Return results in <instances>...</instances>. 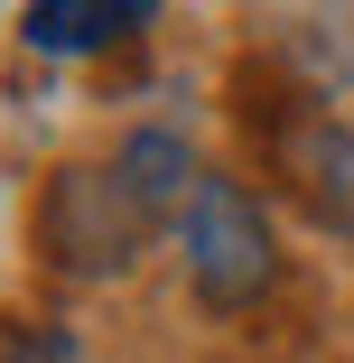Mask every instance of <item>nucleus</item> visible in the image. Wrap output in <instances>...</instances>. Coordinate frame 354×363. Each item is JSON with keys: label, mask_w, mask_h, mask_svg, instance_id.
Instances as JSON below:
<instances>
[{"label": "nucleus", "mask_w": 354, "mask_h": 363, "mask_svg": "<svg viewBox=\"0 0 354 363\" xmlns=\"http://www.w3.org/2000/svg\"><path fill=\"white\" fill-rule=\"evenodd\" d=\"M10 363H84V345H75V335H56V326H28V335L10 345Z\"/></svg>", "instance_id": "nucleus-6"}, {"label": "nucleus", "mask_w": 354, "mask_h": 363, "mask_svg": "<svg viewBox=\"0 0 354 363\" xmlns=\"http://www.w3.org/2000/svg\"><path fill=\"white\" fill-rule=\"evenodd\" d=\"M112 177H121V196L150 214V224H159V214H187V196L205 186V168L187 159V140H177V130H131V140H121V159H112Z\"/></svg>", "instance_id": "nucleus-3"}, {"label": "nucleus", "mask_w": 354, "mask_h": 363, "mask_svg": "<svg viewBox=\"0 0 354 363\" xmlns=\"http://www.w3.org/2000/svg\"><path fill=\"white\" fill-rule=\"evenodd\" d=\"M19 28H28L38 56H94V47L131 38V28H150V10L140 0H38Z\"/></svg>", "instance_id": "nucleus-4"}, {"label": "nucleus", "mask_w": 354, "mask_h": 363, "mask_svg": "<svg viewBox=\"0 0 354 363\" xmlns=\"http://www.w3.org/2000/svg\"><path fill=\"white\" fill-rule=\"evenodd\" d=\"M299 177H308V196H317L326 224H345V233H354V130L317 121V130L299 140Z\"/></svg>", "instance_id": "nucleus-5"}, {"label": "nucleus", "mask_w": 354, "mask_h": 363, "mask_svg": "<svg viewBox=\"0 0 354 363\" xmlns=\"http://www.w3.org/2000/svg\"><path fill=\"white\" fill-rule=\"evenodd\" d=\"M140 233H150V214L121 196V177H112V168H65V177H56L47 242H56V261H65V270H121Z\"/></svg>", "instance_id": "nucleus-2"}, {"label": "nucleus", "mask_w": 354, "mask_h": 363, "mask_svg": "<svg viewBox=\"0 0 354 363\" xmlns=\"http://www.w3.org/2000/svg\"><path fill=\"white\" fill-rule=\"evenodd\" d=\"M177 242H187V279L205 289L215 308H243L270 289V224L261 205L233 186V177H205L177 214Z\"/></svg>", "instance_id": "nucleus-1"}]
</instances>
